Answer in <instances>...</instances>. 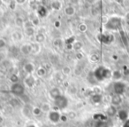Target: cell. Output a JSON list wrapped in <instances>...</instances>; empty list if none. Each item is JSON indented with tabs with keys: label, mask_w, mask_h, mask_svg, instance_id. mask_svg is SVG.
Instances as JSON below:
<instances>
[{
	"label": "cell",
	"mask_w": 129,
	"mask_h": 127,
	"mask_svg": "<svg viewBox=\"0 0 129 127\" xmlns=\"http://www.w3.org/2000/svg\"><path fill=\"white\" fill-rule=\"evenodd\" d=\"M125 85L124 83L120 82H114L113 84V92H114V94H117V95H123L124 93H125Z\"/></svg>",
	"instance_id": "5"
},
{
	"label": "cell",
	"mask_w": 129,
	"mask_h": 127,
	"mask_svg": "<svg viewBox=\"0 0 129 127\" xmlns=\"http://www.w3.org/2000/svg\"><path fill=\"white\" fill-rule=\"evenodd\" d=\"M123 127H129V119H127L126 121L125 122V123H124Z\"/></svg>",
	"instance_id": "49"
},
{
	"label": "cell",
	"mask_w": 129,
	"mask_h": 127,
	"mask_svg": "<svg viewBox=\"0 0 129 127\" xmlns=\"http://www.w3.org/2000/svg\"><path fill=\"white\" fill-rule=\"evenodd\" d=\"M41 110H42V112L49 113L51 110V108H50V106L49 105L48 103H43V105L41 106Z\"/></svg>",
	"instance_id": "26"
},
{
	"label": "cell",
	"mask_w": 129,
	"mask_h": 127,
	"mask_svg": "<svg viewBox=\"0 0 129 127\" xmlns=\"http://www.w3.org/2000/svg\"><path fill=\"white\" fill-rule=\"evenodd\" d=\"M48 14V10L43 5H40L37 7V15L39 18H45Z\"/></svg>",
	"instance_id": "11"
},
{
	"label": "cell",
	"mask_w": 129,
	"mask_h": 127,
	"mask_svg": "<svg viewBox=\"0 0 129 127\" xmlns=\"http://www.w3.org/2000/svg\"><path fill=\"white\" fill-rule=\"evenodd\" d=\"M122 74H123L124 76H127V75H129V69L126 68V67H124V68H123V70H122Z\"/></svg>",
	"instance_id": "46"
},
{
	"label": "cell",
	"mask_w": 129,
	"mask_h": 127,
	"mask_svg": "<svg viewBox=\"0 0 129 127\" xmlns=\"http://www.w3.org/2000/svg\"><path fill=\"white\" fill-rule=\"evenodd\" d=\"M122 77H123V74H122V72L120 71V70H114V71L112 72V74H111V77H112V79L114 80V82H118V81H120Z\"/></svg>",
	"instance_id": "15"
},
{
	"label": "cell",
	"mask_w": 129,
	"mask_h": 127,
	"mask_svg": "<svg viewBox=\"0 0 129 127\" xmlns=\"http://www.w3.org/2000/svg\"><path fill=\"white\" fill-rule=\"evenodd\" d=\"M12 38H13V39L14 40V41H20V40L22 39V34L20 32L16 31V32L13 33V35H12Z\"/></svg>",
	"instance_id": "24"
},
{
	"label": "cell",
	"mask_w": 129,
	"mask_h": 127,
	"mask_svg": "<svg viewBox=\"0 0 129 127\" xmlns=\"http://www.w3.org/2000/svg\"><path fill=\"white\" fill-rule=\"evenodd\" d=\"M98 40L105 45H109L113 41V36L110 34H100L98 35Z\"/></svg>",
	"instance_id": "7"
},
{
	"label": "cell",
	"mask_w": 129,
	"mask_h": 127,
	"mask_svg": "<svg viewBox=\"0 0 129 127\" xmlns=\"http://www.w3.org/2000/svg\"><path fill=\"white\" fill-rule=\"evenodd\" d=\"M41 51V47H40L39 44H36V45H33V52H36V53H38V52Z\"/></svg>",
	"instance_id": "37"
},
{
	"label": "cell",
	"mask_w": 129,
	"mask_h": 127,
	"mask_svg": "<svg viewBox=\"0 0 129 127\" xmlns=\"http://www.w3.org/2000/svg\"><path fill=\"white\" fill-rule=\"evenodd\" d=\"M24 83H25V84L27 87L33 88L36 85V79H35V77L32 75H29L24 79Z\"/></svg>",
	"instance_id": "12"
},
{
	"label": "cell",
	"mask_w": 129,
	"mask_h": 127,
	"mask_svg": "<svg viewBox=\"0 0 129 127\" xmlns=\"http://www.w3.org/2000/svg\"><path fill=\"white\" fill-rule=\"evenodd\" d=\"M54 104H55L56 107H57L58 110H63V109H66L68 107V99L64 95H60L59 97H57V99L53 100Z\"/></svg>",
	"instance_id": "3"
},
{
	"label": "cell",
	"mask_w": 129,
	"mask_h": 127,
	"mask_svg": "<svg viewBox=\"0 0 129 127\" xmlns=\"http://www.w3.org/2000/svg\"><path fill=\"white\" fill-rule=\"evenodd\" d=\"M42 113L43 112H42V110H41V107H35L34 108L32 109V114L36 116H41Z\"/></svg>",
	"instance_id": "28"
},
{
	"label": "cell",
	"mask_w": 129,
	"mask_h": 127,
	"mask_svg": "<svg viewBox=\"0 0 129 127\" xmlns=\"http://www.w3.org/2000/svg\"><path fill=\"white\" fill-rule=\"evenodd\" d=\"M64 13L66 15H67V16H73V15L75 13V9H74V7L73 6H67L66 7H64Z\"/></svg>",
	"instance_id": "14"
},
{
	"label": "cell",
	"mask_w": 129,
	"mask_h": 127,
	"mask_svg": "<svg viewBox=\"0 0 129 127\" xmlns=\"http://www.w3.org/2000/svg\"><path fill=\"white\" fill-rule=\"evenodd\" d=\"M103 100V96L101 94H95V93H93V94L90 96V100H91V102L93 104H99L101 101H102Z\"/></svg>",
	"instance_id": "13"
},
{
	"label": "cell",
	"mask_w": 129,
	"mask_h": 127,
	"mask_svg": "<svg viewBox=\"0 0 129 127\" xmlns=\"http://www.w3.org/2000/svg\"><path fill=\"white\" fill-rule=\"evenodd\" d=\"M67 116V117H68V119H74V118L76 117V113L74 112V111H72V112H68Z\"/></svg>",
	"instance_id": "40"
},
{
	"label": "cell",
	"mask_w": 129,
	"mask_h": 127,
	"mask_svg": "<svg viewBox=\"0 0 129 127\" xmlns=\"http://www.w3.org/2000/svg\"><path fill=\"white\" fill-rule=\"evenodd\" d=\"M64 76L63 75L62 73H57V75H56V79H57V81H58V82H63V81H64Z\"/></svg>",
	"instance_id": "39"
},
{
	"label": "cell",
	"mask_w": 129,
	"mask_h": 127,
	"mask_svg": "<svg viewBox=\"0 0 129 127\" xmlns=\"http://www.w3.org/2000/svg\"><path fill=\"white\" fill-rule=\"evenodd\" d=\"M3 122H4V117H3V116H1V115H0V125L2 124Z\"/></svg>",
	"instance_id": "51"
},
{
	"label": "cell",
	"mask_w": 129,
	"mask_h": 127,
	"mask_svg": "<svg viewBox=\"0 0 129 127\" xmlns=\"http://www.w3.org/2000/svg\"><path fill=\"white\" fill-rule=\"evenodd\" d=\"M75 57H76V59L77 60H79V61H81V60L83 59V54L81 53V52H76V54H75Z\"/></svg>",
	"instance_id": "43"
},
{
	"label": "cell",
	"mask_w": 129,
	"mask_h": 127,
	"mask_svg": "<svg viewBox=\"0 0 129 127\" xmlns=\"http://www.w3.org/2000/svg\"><path fill=\"white\" fill-rule=\"evenodd\" d=\"M31 22H32V24H33V26H34V27L39 26V24H40L39 17H34L33 19H31Z\"/></svg>",
	"instance_id": "32"
},
{
	"label": "cell",
	"mask_w": 129,
	"mask_h": 127,
	"mask_svg": "<svg viewBox=\"0 0 129 127\" xmlns=\"http://www.w3.org/2000/svg\"><path fill=\"white\" fill-rule=\"evenodd\" d=\"M49 95H50V98L54 100L55 99H57V97H59L60 95H62V93H61L59 88L53 87V88H51V89L50 90V92H49Z\"/></svg>",
	"instance_id": "10"
},
{
	"label": "cell",
	"mask_w": 129,
	"mask_h": 127,
	"mask_svg": "<svg viewBox=\"0 0 129 127\" xmlns=\"http://www.w3.org/2000/svg\"><path fill=\"white\" fill-rule=\"evenodd\" d=\"M46 73H47L46 68H45L44 67H39V68H37V70H36V74H37V76L40 77H44V76L46 75Z\"/></svg>",
	"instance_id": "22"
},
{
	"label": "cell",
	"mask_w": 129,
	"mask_h": 127,
	"mask_svg": "<svg viewBox=\"0 0 129 127\" xmlns=\"http://www.w3.org/2000/svg\"><path fill=\"white\" fill-rule=\"evenodd\" d=\"M111 74H112V72L109 68L104 66H100L96 68V69L94 71V77L97 81H104L105 79L111 78Z\"/></svg>",
	"instance_id": "1"
},
{
	"label": "cell",
	"mask_w": 129,
	"mask_h": 127,
	"mask_svg": "<svg viewBox=\"0 0 129 127\" xmlns=\"http://www.w3.org/2000/svg\"><path fill=\"white\" fill-rule=\"evenodd\" d=\"M6 45H7L6 40L3 38H0V50H1V49H4L5 47L6 46Z\"/></svg>",
	"instance_id": "35"
},
{
	"label": "cell",
	"mask_w": 129,
	"mask_h": 127,
	"mask_svg": "<svg viewBox=\"0 0 129 127\" xmlns=\"http://www.w3.org/2000/svg\"><path fill=\"white\" fill-rule=\"evenodd\" d=\"M99 58H100L99 57V54L97 52H95V53H92L90 55V61L92 62H97L99 61Z\"/></svg>",
	"instance_id": "30"
},
{
	"label": "cell",
	"mask_w": 129,
	"mask_h": 127,
	"mask_svg": "<svg viewBox=\"0 0 129 127\" xmlns=\"http://www.w3.org/2000/svg\"><path fill=\"white\" fill-rule=\"evenodd\" d=\"M24 32H25V35L27 37H33V36H36V29H35L34 27H30V28H26L24 29Z\"/></svg>",
	"instance_id": "21"
},
{
	"label": "cell",
	"mask_w": 129,
	"mask_h": 127,
	"mask_svg": "<svg viewBox=\"0 0 129 127\" xmlns=\"http://www.w3.org/2000/svg\"><path fill=\"white\" fill-rule=\"evenodd\" d=\"M123 101V99H122L121 95H117V94H113L111 97V105L117 107V106H119L120 104Z\"/></svg>",
	"instance_id": "8"
},
{
	"label": "cell",
	"mask_w": 129,
	"mask_h": 127,
	"mask_svg": "<svg viewBox=\"0 0 129 127\" xmlns=\"http://www.w3.org/2000/svg\"><path fill=\"white\" fill-rule=\"evenodd\" d=\"M15 24H16V26H18V27L21 28V27H24V23H25V22H24V19L22 18V17H16L15 18V21H14Z\"/></svg>",
	"instance_id": "23"
},
{
	"label": "cell",
	"mask_w": 129,
	"mask_h": 127,
	"mask_svg": "<svg viewBox=\"0 0 129 127\" xmlns=\"http://www.w3.org/2000/svg\"><path fill=\"white\" fill-rule=\"evenodd\" d=\"M118 55H116V54H114V55H112V59L113 60H116V61H117V60H118Z\"/></svg>",
	"instance_id": "52"
},
{
	"label": "cell",
	"mask_w": 129,
	"mask_h": 127,
	"mask_svg": "<svg viewBox=\"0 0 129 127\" xmlns=\"http://www.w3.org/2000/svg\"><path fill=\"white\" fill-rule=\"evenodd\" d=\"M12 93L17 97H20L23 94H25V88H24L23 84L17 83V84H13L10 87Z\"/></svg>",
	"instance_id": "4"
},
{
	"label": "cell",
	"mask_w": 129,
	"mask_h": 127,
	"mask_svg": "<svg viewBox=\"0 0 129 127\" xmlns=\"http://www.w3.org/2000/svg\"><path fill=\"white\" fill-rule=\"evenodd\" d=\"M48 117L52 123H57L58 122H60L61 114L58 110H50L48 114Z\"/></svg>",
	"instance_id": "6"
},
{
	"label": "cell",
	"mask_w": 129,
	"mask_h": 127,
	"mask_svg": "<svg viewBox=\"0 0 129 127\" xmlns=\"http://www.w3.org/2000/svg\"><path fill=\"white\" fill-rule=\"evenodd\" d=\"M118 116L121 121H126L128 119V112L125 109H121L118 112Z\"/></svg>",
	"instance_id": "18"
},
{
	"label": "cell",
	"mask_w": 129,
	"mask_h": 127,
	"mask_svg": "<svg viewBox=\"0 0 129 127\" xmlns=\"http://www.w3.org/2000/svg\"><path fill=\"white\" fill-rule=\"evenodd\" d=\"M53 45H54V46H56V47H61V45H62V39H60V38L55 39L53 42Z\"/></svg>",
	"instance_id": "36"
},
{
	"label": "cell",
	"mask_w": 129,
	"mask_h": 127,
	"mask_svg": "<svg viewBox=\"0 0 129 127\" xmlns=\"http://www.w3.org/2000/svg\"><path fill=\"white\" fill-rule=\"evenodd\" d=\"M124 94H125L126 97H129V85L125 87V93H124Z\"/></svg>",
	"instance_id": "48"
},
{
	"label": "cell",
	"mask_w": 129,
	"mask_h": 127,
	"mask_svg": "<svg viewBox=\"0 0 129 127\" xmlns=\"http://www.w3.org/2000/svg\"><path fill=\"white\" fill-rule=\"evenodd\" d=\"M76 92H77V89H76V87H75V86H74V85L71 86L70 89H69V93H72V94H74Z\"/></svg>",
	"instance_id": "45"
},
{
	"label": "cell",
	"mask_w": 129,
	"mask_h": 127,
	"mask_svg": "<svg viewBox=\"0 0 129 127\" xmlns=\"http://www.w3.org/2000/svg\"><path fill=\"white\" fill-rule=\"evenodd\" d=\"M27 127H37L36 124H34V123H31V124H28Z\"/></svg>",
	"instance_id": "53"
},
{
	"label": "cell",
	"mask_w": 129,
	"mask_h": 127,
	"mask_svg": "<svg viewBox=\"0 0 129 127\" xmlns=\"http://www.w3.org/2000/svg\"><path fill=\"white\" fill-rule=\"evenodd\" d=\"M71 72H72V69H71L70 67H68V66H64V67H63L61 73H62L64 76H69V75L71 74Z\"/></svg>",
	"instance_id": "27"
},
{
	"label": "cell",
	"mask_w": 129,
	"mask_h": 127,
	"mask_svg": "<svg viewBox=\"0 0 129 127\" xmlns=\"http://www.w3.org/2000/svg\"><path fill=\"white\" fill-rule=\"evenodd\" d=\"M9 80L11 81L13 84H17V83H19V80H20V78H19V77L16 75V74H13V75L10 76Z\"/></svg>",
	"instance_id": "29"
},
{
	"label": "cell",
	"mask_w": 129,
	"mask_h": 127,
	"mask_svg": "<svg viewBox=\"0 0 129 127\" xmlns=\"http://www.w3.org/2000/svg\"><path fill=\"white\" fill-rule=\"evenodd\" d=\"M10 104H11L12 106H13V107H15V106H18L19 105V100H17V99L13 98V99H12V100H11Z\"/></svg>",
	"instance_id": "42"
},
{
	"label": "cell",
	"mask_w": 129,
	"mask_h": 127,
	"mask_svg": "<svg viewBox=\"0 0 129 127\" xmlns=\"http://www.w3.org/2000/svg\"><path fill=\"white\" fill-rule=\"evenodd\" d=\"M94 118L96 120H100L101 122L102 121H105L106 120V116H103V115H100V114H95L94 115Z\"/></svg>",
	"instance_id": "34"
},
{
	"label": "cell",
	"mask_w": 129,
	"mask_h": 127,
	"mask_svg": "<svg viewBox=\"0 0 129 127\" xmlns=\"http://www.w3.org/2000/svg\"><path fill=\"white\" fill-rule=\"evenodd\" d=\"M67 120H68V117H67V115H61V117H60V121L63 122V123H66V122H67Z\"/></svg>",
	"instance_id": "44"
},
{
	"label": "cell",
	"mask_w": 129,
	"mask_h": 127,
	"mask_svg": "<svg viewBox=\"0 0 129 127\" xmlns=\"http://www.w3.org/2000/svg\"><path fill=\"white\" fill-rule=\"evenodd\" d=\"M16 6H17V1H10L9 5H8V6L10 7V9L13 10H13H15Z\"/></svg>",
	"instance_id": "38"
},
{
	"label": "cell",
	"mask_w": 129,
	"mask_h": 127,
	"mask_svg": "<svg viewBox=\"0 0 129 127\" xmlns=\"http://www.w3.org/2000/svg\"><path fill=\"white\" fill-rule=\"evenodd\" d=\"M60 26H61L60 21H55V22H54V27H55V28L58 29V28L60 27Z\"/></svg>",
	"instance_id": "47"
},
{
	"label": "cell",
	"mask_w": 129,
	"mask_h": 127,
	"mask_svg": "<svg viewBox=\"0 0 129 127\" xmlns=\"http://www.w3.org/2000/svg\"><path fill=\"white\" fill-rule=\"evenodd\" d=\"M122 26V22L121 19L118 17H111L107 21V22L105 23V29L108 30H118L121 29Z\"/></svg>",
	"instance_id": "2"
},
{
	"label": "cell",
	"mask_w": 129,
	"mask_h": 127,
	"mask_svg": "<svg viewBox=\"0 0 129 127\" xmlns=\"http://www.w3.org/2000/svg\"><path fill=\"white\" fill-rule=\"evenodd\" d=\"M46 38H45L43 33H36L35 36V40H36V44H42L45 41Z\"/></svg>",
	"instance_id": "20"
},
{
	"label": "cell",
	"mask_w": 129,
	"mask_h": 127,
	"mask_svg": "<svg viewBox=\"0 0 129 127\" xmlns=\"http://www.w3.org/2000/svg\"><path fill=\"white\" fill-rule=\"evenodd\" d=\"M23 68L27 74L31 75V74H32L33 72H34V70H35V66H34V64H33L32 62H27L25 65H24Z\"/></svg>",
	"instance_id": "17"
},
{
	"label": "cell",
	"mask_w": 129,
	"mask_h": 127,
	"mask_svg": "<svg viewBox=\"0 0 129 127\" xmlns=\"http://www.w3.org/2000/svg\"><path fill=\"white\" fill-rule=\"evenodd\" d=\"M50 7L53 11H59L62 7V3L60 1H57V0L51 1L50 2Z\"/></svg>",
	"instance_id": "16"
},
{
	"label": "cell",
	"mask_w": 129,
	"mask_h": 127,
	"mask_svg": "<svg viewBox=\"0 0 129 127\" xmlns=\"http://www.w3.org/2000/svg\"><path fill=\"white\" fill-rule=\"evenodd\" d=\"M30 27H34L33 24H32V22H31V20L26 21L25 23H24V29H26V28H30Z\"/></svg>",
	"instance_id": "41"
},
{
	"label": "cell",
	"mask_w": 129,
	"mask_h": 127,
	"mask_svg": "<svg viewBox=\"0 0 129 127\" xmlns=\"http://www.w3.org/2000/svg\"><path fill=\"white\" fill-rule=\"evenodd\" d=\"M78 30L81 33H85L88 30V25L86 23H81L78 26Z\"/></svg>",
	"instance_id": "25"
},
{
	"label": "cell",
	"mask_w": 129,
	"mask_h": 127,
	"mask_svg": "<svg viewBox=\"0 0 129 127\" xmlns=\"http://www.w3.org/2000/svg\"><path fill=\"white\" fill-rule=\"evenodd\" d=\"M81 47H82V43H81V42L75 41L74 43V45H73V48H74L75 51H79Z\"/></svg>",
	"instance_id": "31"
},
{
	"label": "cell",
	"mask_w": 129,
	"mask_h": 127,
	"mask_svg": "<svg viewBox=\"0 0 129 127\" xmlns=\"http://www.w3.org/2000/svg\"><path fill=\"white\" fill-rule=\"evenodd\" d=\"M117 108H116V107H114V106H112V105H110L109 107L106 108V114H107V116H114L115 115L117 114Z\"/></svg>",
	"instance_id": "19"
},
{
	"label": "cell",
	"mask_w": 129,
	"mask_h": 127,
	"mask_svg": "<svg viewBox=\"0 0 129 127\" xmlns=\"http://www.w3.org/2000/svg\"><path fill=\"white\" fill-rule=\"evenodd\" d=\"M74 42H75V38L74 37H71V38H67V40H64L66 45H74Z\"/></svg>",
	"instance_id": "33"
},
{
	"label": "cell",
	"mask_w": 129,
	"mask_h": 127,
	"mask_svg": "<svg viewBox=\"0 0 129 127\" xmlns=\"http://www.w3.org/2000/svg\"><path fill=\"white\" fill-rule=\"evenodd\" d=\"M66 46H67V50H73V45H66Z\"/></svg>",
	"instance_id": "50"
},
{
	"label": "cell",
	"mask_w": 129,
	"mask_h": 127,
	"mask_svg": "<svg viewBox=\"0 0 129 127\" xmlns=\"http://www.w3.org/2000/svg\"><path fill=\"white\" fill-rule=\"evenodd\" d=\"M20 52L24 55H28L29 53L33 52V45L32 44H25L20 46Z\"/></svg>",
	"instance_id": "9"
}]
</instances>
